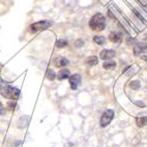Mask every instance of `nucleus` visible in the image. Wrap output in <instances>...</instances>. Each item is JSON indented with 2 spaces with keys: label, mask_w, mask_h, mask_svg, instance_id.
I'll list each match as a JSON object with an SVG mask.
<instances>
[{
  "label": "nucleus",
  "mask_w": 147,
  "mask_h": 147,
  "mask_svg": "<svg viewBox=\"0 0 147 147\" xmlns=\"http://www.w3.org/2000/svg\"><path fill=\"white\" fill-rule=\"evenodd\" d=\"M136 123H137V125L139 126V127H142V126L146 125V123H147V115H145L144 117H142V116L138 117V118L136 119Z\"/></svg>",
  "instance_id": "f8f14e48"
},
{
  "label": "nucleus",
  "mask_w": 147,
  "mask_h": 147,
  "mask_svg": "<svg viewBox=\"0 0 147 147\" xmlns=\"http://www.w3.org/2000/svg\"><path fill=\"white\" fill-rule=\"evenodd\" d=\"M81 76H80L79 74H74L73 76L69 77V84H71V89L76 90L78 88V86L80 85L81 83Z\"/></svg>",
  "instance_id": "423d86ee"
},
{
  "label": "nucleus",
  "mask_w": 147,
  "mask_h": 147,
  "mask_svg": "<svg viewBox=\"0 0 147 147\" xmlns=\"http://www.w3.org/2000/svg\"><path fill=\"white\" fill-rule=\"evenodd\" d=\"M102 66L105 69H113V68L116 67V62L113 60H108L102 64Z\"/></svg>",
  "instance_id": "ddd939ff"
},
{
  "label": "nucleus",
  "mask_w": 147,
  "mask_h": 147,
  "mask_svg": "<svg viewBox=\"0 0 147 147\" xmlns=\"http://www.w3.org/2000/svg\"><path fill=\"white\" fill-rule=\"evenodd\" d=\"M0 93L5 98H11L13 100H17L20 96V90L16 87H13L11 85L3 83V85L0 88Z\"/></svg>",
  "instance_id": "f257e3e1"
},
{
  "label": "nucleus",
  "mask_w": 147,
  "mask_h": 147,
  "mask_svg": "<svg viewBox=\"0 0 147 147\" xmlns=\"http://www.w3.org/2000/svg\"><path fill=\"white\" fill-rule=\"evenodd\" d=\"M121 37H122V34H121L120 32L113 31L109 34V40L112 42H119L121 40Z\"/></svg>",
  "instance_id": "1a4fd4ad"
},
{
  "label": "nucleus",
  "mask_w": 147,
  "mask_h": 147,
  "mask_svg": "<svg viewBox=\"0 0 147 147\" xmlns=\"http://www.w3.org/2000/svg\"><path fill=\"white\" fill-rule=\"evenodd\" d=\"M83 44H84V42H82V40H78L76 42V47H77V48L82 47V46H83Z\"/></svg>",
  "instance_id": "aec40b11"
},
{
  "label": "nucleus",
  "mask_w": 147,
  "mask_h": 147,
  "mask_svg": "<svg viewBox=\"0 0 147 147\" xmlns=\"http://www.w3.org/2000/svg\"><path fill=\"white\" fill-rule=\"evenodd\" d=\"M4 114H5V109L2 106V104L0 102V115H4Z\"/></svg>",
  "instance_id": "6ab92c4d"
},
{
  "label": "nucleus",
  "mask_w": 147,
  "mask_h": 147,
  "mask_svg": "<svg viewBox=\"0 0 147 147\" xmlns=\"http://www.w3.org/2000/svg\"><path fill=\"white\" fill-rule=\"evenodd\" d=\"M56 47L57 48H63V47H65L66 45H67V42L64 40H58L57 42H56Z\"/></svg>",
  "instance_id": "f3484780"
},
{
  "label": "nucleus",
  "mask_w": 147,
  "mask_h": 147,
  "mask_svg": "<svg viewBox=\"0 0 147 147\" xmlns=\"http://www.w3.org/2000/svg\"><path fill=\"white\" fill-rule=\"evenodd\" d=\"M7 106H8V107H7L8 110H13V109H15V107H16V102H8Z\"/></svg>",
  "instance_id": "a211bd4d"
},
{
  "label": "nucleus",
  "mask_w": 147,
  "mask_h": 147,
  "mask_svg": "<svg viewBox=\"0 0 147 147\" xmlns=\"http://www.w3.org/2000/svg\"><path fill=\"white\" fill-rule=\"evenodd\" d=\"M86 64L89 66H94L97 64V62H98V59H97L96 56H90V57H88L86 59Z\"/></svg>",
  "instance_id": "9b49d317"
},
{
  "label": "nucleus",
  "mask_w": 147,
  "mask_h": 147,
  "mask_svg": "<svg viewBox=\"0 0 147 147\" xmlns=\"http://www.w3.org/2000/svg\"><path fill=\"white\" fill-rule=\"evenodd\" d=\"M140 82L139 81H133L129 83V87H131V89H134V90H137V89H139L140 88Z\"/></svg>",
  "instance_id": "dca6fc26"
},
{
  "label": "nucleus",
  "mask_w": 147,
  "mask_h": 147,
  "mask_svg": "<svg viewBox=\"0 0 147 147\" xmlns=\"http://www.w3.org/2000/svg\"><path fill=\"white\" fill-rule=\"evenodd\" d=\"M93 40H94V42L97 44V45H104L106 42V37L102 36V35H95L93 37Z\"/></svg>",
  "instance_id": "4468645a"
},
{
  "label": "nucleus",
  "mask_w": 147,
  "mask_h": 147,
  "mask_svg": "<svg viewBox=\"0 0 147 147\" xmlns=\"http://www.w3.org/2000/svg\"><path fill=\"white\" fill-rule=\"evenodd\" d=\"M69 71L68 69H65V68H63L61 69L59 73L57 74V78L59 80H64V79H67L68 77H69Z\"/></svg>",
  "instance_id": "9d476101"
},
{
  "label": "nucleus",
  "mask_w": 147,
  "mask_h": 147,
  "mask_svg": "<svg viewBox=\"0 0 147 147\" xmlns=\"http://www.w3.org/2000/svg\"><path fill=\"white\" fill-rule=\"evenodd\" d=\"M114 117V112L112 110H107L104 112V114L102 115V118H100V125L102 127L107 126L108 124L110 123L112 119Z\"/></svg>",
  "instance_id": "20e7f679"
},
{
  "label": "nucleus",
  "mask_w": 147,
  "mask_h": 147,
  "mask_svg": "<svg viewBox=\"0 0 147 147\" xmlns=\"http://www.w3.org/2000/svg\"><path fill=\"white\" fill-rule=\"evenodd\" d=\"M115 51L114 50H110V49H106V50H102L100 54V57L104 60H110L115 56Z\"/></svg>",
  "instance_id": "0eeeda50"
},
{
  "label": "nucleus",
  "mask_w": 147,
  "mask_h": 147,
  "mask_svg": "<svg viewBox=\"0 0 147 147\" xmlns=\"http://www.w3.org/2000/svg\"><path fill=\"white\" fill-rule=\"evenodd\" d=\"M3 83H4V82H3V80L0 78V88H1V86L3 85Z\"/></svg>",
  "instance_id": "412c9836"
},
{
  "label": "nucleus",
  "mask_w": 147,
  "mask_h": 147,
  "mask_svg": "<svg viewBox=\"0 0 147 147\" xmlns=\"http://www.w3.org/2000/svg\"><path fill=\"white\" fill-rule=\"evenodd\" d=\"M68 63H69V61H68L65 57H61V56H59V57L54 59V64H55V66H58V67L66 66V65H68Z\"/></svg>",
  "instance_id": "6e6552de"
},
{
  "label": "nucleus",
  "mask_w": 147,
  "mask_h": 147,
  "mask_svg": "<svg viewBox=\"0 0 147 147\" xmlns=\"http://www.w3.org/2000/svg\"><path fill=\"white\" fill-rule=\"evenodd\" d=\"M47 78L49 80H51V81H53V80L56 78L55 71H53V69H48V71H47Z\"/></svg>",
  "instance_id": "2eb2a0df"
},
{
  "label": "nucleus",
  "mask_w": 147,
  "mask_h": 147,
  "mask_svg": "<svg viewBox=\"0 0 147 147\" xmlns=\"http://www.w3.org/2000/svg\"><path fill=\"white\" fill-rule=\"evenodd\" d=\"M89 27L94 31H102L106 27V19L102 13H95L89 21Z\"/></svg>",
  "instance_id": "f03ea898"
},
{
  "label": "nucleus",
  "mask_w": 147,
  "mask_h": 147,
  "mask_svg": "<svg viewBox=\"0 0 147 147\" xmlns=\"http://www.w3.org/2000/svg\"><path fill=\"white\" fill-rule=\"evenodd\" d=\"M147 53V44L145 42H138L134 47V54L136 56L146 55Z\"/></svg>",
  "instance_id": "39448f33"
},
{
  "label": "nucleus",
  "mask_w": 147,
  "mask_h": 147,
  "mask_svg": "<svg viewBox=\"0 0 147 147\" xmlns=\"http://www.w3.org/2000/svg\"><path fill=\"white\" fill-rule=\"evenodd\" d=\"M52 25V22L50 21H40V22H35L30 26V30H31L32 33H36V32H40L42 30H45V29L49 28V27Z\"/></svg>",
  "instance_id": "7ed1b4c3"
}]
</instances>
